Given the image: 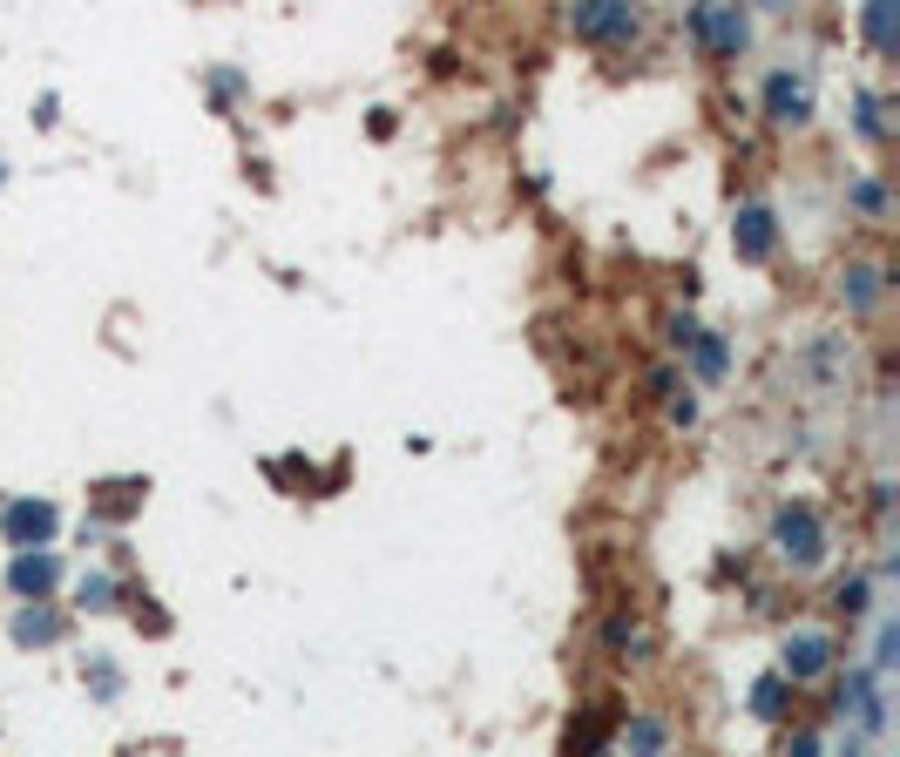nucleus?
Segmentation results:
<instances>
[{"mask_svg": "<svg viewBox=\"0 0 900 757\" xmlns=\"http://www.w3.org/2000/svg\"><path fill=\"white\" fill-rule=\"evenodd\" d=\"M576 35H596V41H630V35H637V14H630V8H576Z\"/></svg>", "mask_w": 900, "mask_h": 757, "instance_id": "nucleus-2", "label": "nucleus"}, {"mask_svg": "<svg viewBox=\"0 0 900 757\" xmlns=\"http://www.w3.org/2000/svg\"><path fill=\"white\" fill-rule=\"evenodd\" d=\"M786 670L792 677H819L826 670V636H792L786 643Z\"/></svg>", "mask_w": 900, "mask_h": 757, "instance_id": "nucleus-4", "label": "nucleus"}, {"mask_svg": "<svg viewBox=\"0 0 900 757\" xmlns=\"http://www.w3.org/2000/svg\"><path fill=\"white\" fill-rule=\"evenodd\" d=\"M738 250H744V258H765V250H772V216H765V210H744V216H738Z\"/></svg>", "mask_w": 900, "mask_h": 757, "instance_id": "nucleus-6", "label": "nucleus"}, {"mask_svg": "<svg viewBox=\"0 0 900 757\" xmlns=\"http://www.w3.org/2000/svg\"><path fill=\"white\" fill-rule=\"evenodd\" d=\"M698 365L718 372V365H725V345H718V338H698Z\"/></svg>", "mask_w": 900, "mask_h": 757, "instance_id": "nucleus-10", "label": "nucleus"}, {"mask_svg": "<svg viewBox=\"0 0 900 757\" xmlns=\"http://www.w3.org/2000/svg\"><path fill=\"white\" fill-rule=\"evenodd\" d=\"M21 636L35 643V636H54V616H21Z\"/></svg>", "mask_w": 900, "mask_h": 757, "instance_id": "nucleus-11", "label": "nucleus"}, {"mask_svg": "<svg viewBox=\"0 0 900 757\" xmlns=\"http://www.w3.org/2000/svg\"><path fill=\"white\" fill-rule=\"evenodd\" d=\"M752 704H759V717H786V683H779V677H765Z\"/></svg>", "mask_w": 900, "mask_h": 757, "instance_id": "nucleus-9", "label": "nucleus"}, {"mask_svg": "<svg viewBox=\"0 0 900 757\" xmlns=\"http://www.w3.org/2000/svg\"><path fill=\"white\" fill-rule=\"evenodd\" d=\"M772 542H779L786 561H819V521H813V508H786L779 528H772Z\"/></svg>", "mask_w": 900, "mask_h": 757, "instance_id": "nucleus-1", "label": "nucleus"}, {"mask_svg": "<svg viewBox=\"0 0 900 757\" xmlns=\"http://www.w3.org/2000/svg\"><path fill=\"white\" fill-rule=\"evenodd\" d=\"M48 528H54L48 500H21V508H8V534H14V542H41Z\"/></svg>", "mask_w": 900, "mask_h": 757, "instance_id": "nucleus-3", "label": "nucleus"}, {"mask_svg": "<svg viewBox=\"0 0 900 757\" xmlns=\"http://www.w3.org/2000/svg\"><path fill=\"white\" fill-rule=\"evenodd\" d=\"M48 582H54V561H48V555H21V561H14V588H21V595H41Z\"/></svg>", "mask_w": 900, "mask_h": 757, "instance_id": "nucleus-8", "label": "nucleus"}, {"mask_svg": "<svg viewBox=\"0 0 900 757\" xmlns=\"http://www.w3.org/2000/svg\"><path fill=\"white\" fill-rule=\"evenodd\" d=\"M691 27H698V35H711L718 48H738V41H744V21H738V14H704V8H698Z\"/></svg>", "mask_w": 900, "mask_h": 757, "instance_id": "nucleus-7", "label": "nucleus"}, {"mask_svg": "<svg viewBox=\"0 0 900 757\" xmlns=\"http://www.w3.org/2000/svg\"><path fill=\"white\" fill-rule=\"evenodd\" d=\"M630 744H637V750H657V744H664V731H657V723H637Z\"/></svg>", "mask_w": 900, "mask_h": 757, "instance_id": "nucleus-12", "label": "nucleus"}, {"mask_svg": "<svg viewBox=\"0 0 900 757\" xmlns=\"http://www.w3.org/2000/svg\"><path fill=\"white\" fill-rule=\"evenodd\" d=\"M765 102H772V115H779V122H799V115H805V88H799L792 75H772Z\"/></svg>", "mask_w": 900, "mask_h": 757, "instance_id": "nucleus-5", "label": "nucleus"}]
</instances>
